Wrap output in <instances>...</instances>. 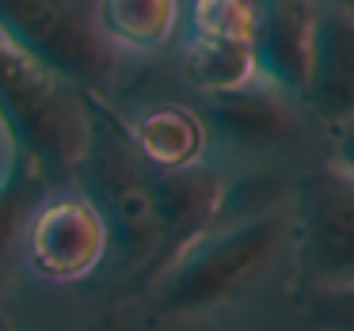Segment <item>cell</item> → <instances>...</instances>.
<instances>
[{
  "label": "cell",
  "instance_id": "1",
  "mask_svg": "<svg viewBox=\"0 0 354 331\" xmlns=\"http://www.w3.org/2000/svg\"><path fill=\"white\" fill-rule=\"evenodd\" d=\"M293 240L290 206L244 217V221H217L187 247H179L149 282L133 293L115 297L118 305H138L149 323H191L232 308L244 301L286 244Z\"/></svg>",
  "mask_w": 354,
  "mask_h": 331
},
{
  "label": "cell",
  "instance_id": "2",
  "mask_svg": "<svg viewBox=\"0 0 354 331\" xmlns=\"http://www.w3.org/2000/svg\"><path fill=\"white\" fill-rule=\"evenodd\" d=\"M88 111H92V138L77 171V187L100 206L111 229L107 278L115 297H126L149 278L160 255L164 221L156 171L138 153L130 118L118 115L115 103L88 92Z\"/></svg>",
  "mask_w": 354,
  "mask_h": 331
},
{
  "label": "cell",
  "instance_id": "3",
  "mask_svg": "<svg viewBox=\"0 0 354 331\" xmlns=\"http://www.w3.org/2000/svg\"><path fill=\"white\" fill-rule=\"evenodd\" d=\"M0 126L8 149L39 168L50 187H77L92 138L88 92L0 35Z\"/></svg>",
  "mask_w": 354,
  "mask_h": 331
},
{
  "label": "cell",
  "instance_id": "4",
  "mask_svg": "<svg viewBox=\"0 0 354 331\" xmlns=\"http://www.w3.org/2000/svg\"><path fill=\"white\" fill-rule=\"evenodd\" d=\"M0 35L103 100L122 80V54L95 23V0H0Z\"/></svg>",
  "mask_w": 354,
  "mask_h": 331
},
{
  "label": "cell",
  "instance_id": "5",
  "mask_svg": "<svg viewBox=\"0 0 354 331\" xmlns=\"http://www.w3.org/2000/svg\"><path fill=\"white\" fill-rule=\"evenodd\" d=\"M301 293L354 282V176L339 164H316L290 187Z\"/></svg>",
  "mask_w": 354,
  "mask_h": 331
},
{
  "label": "cell",
  "instance_id": "6",
  "mask_svg": "<svg viewBox=\"0 0 354 331\" xmlns=\"http://www.w3.org/2000/svg\"><path fill=\"white\" fill-rule=\"evenodd\" d=\"M111 263V229L80 187H57L35 206L24 236V267L54 285L103 274Z\"/></svg>",
  "mask_w": 354,
  "mask_h": 331
},
{
  "label": "cell",
  "instance_id": "7",
  "mask_svg": "<svg viewBox=\"0 0 354 331\" xmlns=\"http://www.w3.org/2000/svg\"><path fill=\"white\" fill-rule=\"evenodd\" d=\"M297 103L278 84L255 77L252 84L221 95H202L214 141L229 153H267L297 138Z\"/></svg>",
  "mask_w": 354,
  "mask_h": 331
},
{
  "label": "cell",
  "instance_id": "8",
  "mask_svg": "<svg viewBox=\"0 0 354 331\" xmlns=\"http://www.w3.org/2000/svg\"><path fill=\"white\" fill-rule=\"evenodd\" d=\"M324 0H259L255 57L259 77L301 100L313 69L316 31H320Z\"/></svg>",
  "mask_w": 354,
  "mask_h": 331
},
{
  "label": "cell",
  "instance_id": "9",
  "mask_svg": "<svg viewBox=\"0 0 354 331\" xmlns=\"http://www.w3.org/2000/svg\"><path fill=\"white\" fill-rule=\"evenodd\" d=\"M225 191H229V176H225L221 168H214L209 160L194 164V168H179V171H156L164 240H160V255H156V267L149 270V278H153L179 247H187L194 236H202L206 229H214V225L221 221Z\"/></svg>",
  "mask_w": 354,
  "mask_h": 331
},
{
  "label": "cell",
  "instance_id": "10",
  "mask_svg": "<svg viewBox=\"0 0 354 331\" xmlns=\"http://www.w3.org/2000/svg\"><path fill=\"white\" fill-rule=\"evenodd\" d=\"M301 103L324 126L354 118V16L331 0H324L320 8L313 69Z\"/></svg>",
  "mask_w": 354,
  "mask_h": 331
},
{
  "label": "cell",
  "instance_id": "11",
  "mask_svg": "<svg viewBox=\"0 0 354 331\" xmlns=\"http://www.w3.org/2000/svg\"><path fill=\"white\" fill-rule=\"evenodd\" d=\"M130 133L153 171H179L206 164L209 149H214V130H209L206 111L176 100L138 111V118H130Z\"/></svg>",
  "mask_w": 354,
  "mask_h": 331
},
{
  "label": "cell",
  "instance_id": "12",
  "mask_svg": "<svg viewBox=\"0 0 354 331\" xmlns=\"http://www.w3.org/2000/svg\"><path fill=\"white\" fill-rule=\"evenodd\" d=\"M95 23L122 57H149L176 35L179 0H95Z\"/></svg>",
  "mask_w": 354,
  "mask_h": 331
},
{
  "label": "cell",
  "instance_id": "13",
  "mask_svg": "<svg viewBox=\"0 0 354 331\" xmlns=\"http://www.w3.org/2000/svg\"><path fill=\"white\" fill-rule=\"evenodd\" d=\"M46 191L54 187L39 176V168L8 149V164L0 171V293L8 290L16 270L24 267L27 225H31L35 206L46 198Z\"/></svg>",
  "mask_w": 354,
  "mask_h": 331
},
{
  "label": "cell",
  "instance_id": "14",
  "mask_svg": "<svg viewBox=\"0 0 354 331\" xmlns=\"http://www.w3.org/2000/svg\"><path fill=\"white\" fill-rule=\"evenodd\" d=\"M179 69H183V80L198 95H221L252 84L259 77V57H255V42L191 39Z\"/></svg>",
  "mask_w": 354,
  "mask_h": 331
},
{
  "label": "cell",
  "instance_id": "15",
  "mask_svg": "<svg viewBox=\"0 0 354 331\" xmlns=\"http://www.w3.org/2000/svg\"><path fill=\"white\" fill-rule=\"evenodd\" d=\"M259 0H194L191 4V39H232L255 42Z\"/></svg>",
  "mask_w": 354,
  "mask_h": 331
},
{
  "label": "cell",
  "instance_id": "16",
  "mask_svg": "<svg viewBox=\"0 0 354 331\" xmlns=\"http://www.w3.org/2000/svg\"><path fill=\"white\" fill-rule=\"evenodd\" d=\"M301 312L313 331H354V282L331 290H305Z\"/></svg>",
  "mask_w": 354,
  "mask_h": 331
},
{
  "label": "cell",
  "instance_id": "17",
  "mask_svg": "<svg viewBox=\"0 0 354 331\" xmlns=\"http://www.w3.org/2000/svg\"><path fill=\"white\" fill-rule=\"evenodd\" d=\"M328 141H331V164H339L346 176H354V118L328 126Z\"/></svg>",
  "mask_w": 354,
  "mask_h": 331
},
{
  "label": "cell",
  "instance_id": "18",
  "mask_svg": "<svg viewBox=\"0 0 354 331\" xmlns=\"http://www.w3.org/2000/svg\"><path fill=\"white\" fill-rule=\"evenodd\" d=\"M0 331H16V323H12V316L0 308Z\"/></svg>",
  "mask_w": 354,
  "mask_h": 331
},
{
  "label": "cell",
  "instance_id": "19",
  "mask_svg": "<svg viewBox=\"0 0 354 331\" xmlns=\"http://www.w3.org/2000/svg\"><path fill=\"white\" fill-rule=\"evenodd\" d=\"M331 4H339V8H346V12L354 16V0H331Z\"/></svg>",
  "mask_w": 354,
  "mask_h": 331
}]
</instances>
